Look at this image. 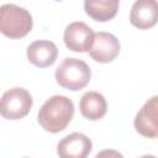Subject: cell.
<instances>
[{
  "mask_svg": "<svg viewBox=\"0 0 158 158\" xmlns=\"http://www.w3.org/2000/svg\"><path fill=\"white\" fill-rule=\"evenodd\" d=\"M73 115V101L64 95H54L43 102L38 111L37 121L44 131L58 133L69 125Z\"/></svg>",
  "mask_w": 158,
  "mask_h": 158,
  "instance_id": "cell-1",
  "label": "cell"
},
{
  "mask_svg": "<svg viewBox=\"0 0 158 158\" xmlns=\"http://www.w3.org/2000/svg\"><path fill=\"white\" fill-rule=\"evenodd\" d=\"M31 14L15 4H4L0 7V31L11 40L25 37L32 30Z\"/></svg>",
  "mask_w": 158,
  "mask_h": 158,
  "instance_id": "cell-2",
  "label": "cell"
},
{
  "mask_svg": "<svg viewBox=\"0 0 158 158\" xmlns=\"http://www.w3.org/2000/svg\"><path fill=\"white\" fill-rule=\"evenodd\" d=\"M56 81L64 89L77 91L88 85L91 77L89 65L78 58H65L54 73Z\"/></svg>",
  "mask_w": 158,
  "mask_h": 158,
  "instance_id": "cell-3",
  "label": "cell"
},
{
  "mask_svg": "<svg viewBox=\"0 0 158 158\" xmlns=\"http://www.w3.org/2000/svg\"><path fill=\"white\" fill-rule=\"evenodd\" d=\"M32 107V96L23 88H12L2 94L0 112L6 120H20L28 115Z\"/></svg>",
  "mask_w": 158,
  "mask_h": 158,
  "instance_id": "cell-4",
  "label": "cell"
},
{
  "mask_svg": "<svg viewBox=\"0 0 158 158\" xmlns=\"http://www.w3.org/2000/svg\"><path fill=\"white\" fill-rule=\"evenodd\" d=\"M136 131L147 138L158 137V95L148 99L137 112L133 121Z\"/></svg>",
  "mask_w": 158,
  "mask_h": 158,
  "instance_id": "cell-5",
  "label": "cell"
},
{
  "mask_svg": "<svg viewBox=\"0 0 158 158\" xmlns=\"http://www.w3.org/2000/svg\"><path fill=\"white\" fill-rule=\"evenodd\" d=\"M95 32L84 22L75 21L69 23L63 35L64 44L73 52H89L94 41Z\"/></svg>",
  "mask_w": 158,
  "mask_h": 158,
  "instance_id": "cell-6",
  "label": "cell"
},
{
  "mask_svg": "<svg viewBox=\"0 0 158 158\" xmlns=\"http://www.w3.org/2000/svg\"><path fill=\"white\" fill-rule=\"evenodd\" d=\"M120 42L110 32H95L91 48L89 51L90 57L99 63L112 62L120 53Z\"/></svg>",
  "mask_w": 158,
  "mask_h": 158,
  "instance_id": "cell-7",
  "label": "cell"
},
{
  "mask_svg": "<svg viewBox=\"0 0 158 158\" xmlns=\"http://www.w3.org/2000/svg\"><path fill=\"white\" fill-rule=\"evenodd\" d=\"M130 22L138 30H148L158 22V0H136L130 11Z\"/></svg>",
  "mask_w": 158,
  "mask_h": 158,
  "instance_id": "cell-8",
  "label": "cell"
},
{
  "mask_svg": "<svg viewBox=\"0 0 158 158\" xmlns=\"http://www.w3.org/2000/svg\"><path fill=\"white\" fill-rule=\"evenodd\" d=\"M93 149V143L84 133L74 132L65 136L57 144V153L63 158H85Z\"/></svg>",
  "mask_w": 158,
  "mask_h": 158,
  "instance_id": "cell-9",
  "label": "cell"
},
{
  "mask_svg": "<svg viewBox=\"0 0 158 158\" xmlns=\"http://www.w3.org/2000/svg\"><path fill=\"white\" fill-rule=\"evenodd\" d=\"M57 56L58 49L52 41L40 40L32 42L27 47V59L38 68L51 67L56 62Z\"/></svg>",
  "mask_w": 158,
  "mask_h": 158,
  "instance_id": "cell-10",
  "label": "cell"
},
{
  "mask_svg": "<svg viewBox=\"0 0 158 158\" xmlns=\"http://www.w3.org/2000/svg\"><path fill=\"white\" fill-rule=\"evenodd\" d=\"M79 110L83 117L90 121L102 118L107 111V102L102 94L98 91L85 93L79 102Z\"/></svg>",
  "mask_w": 158,
  "mask_h": 158,
  "instance_id": "cell-11",
  "label": "cell"
},
{
  "mask_svg": "<svg viewBox=\"0 0 158 158\" xmlns=\"http://www.w3.org/2000/svg\"><path fill=\"white\" fill-rule=\"evenodd\" d=\"M120 0H84V10L93 20L106 22L117 14Z\"/></svg>",
  "mask_w": 158,
  "mask_h": 158,
  "instance_id": "cell-12",
  "label": "cell"
}]
</instances>
